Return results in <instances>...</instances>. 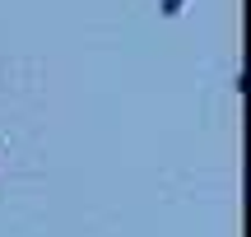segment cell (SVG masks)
Instances as JSON below:
<instances>
[{"instance_id": "6da1fadb", "label": "cell", "mask_w": 251, "mask_h": 237, "mask_svg": "<svg viewBox=\"0 0 251 237\" xmlns=\"http://www.w3.org/2000/svg\"><path fill=\"white\" fill-rule=\"evenodd\" d=\"M181 5L186 0H163V14H181Z\"/></svg>"}]
</instances>
